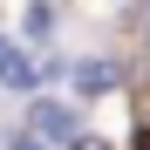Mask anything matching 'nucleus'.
<instances>
[{
    "instance_id": "39448f33",
    "label": "nucleus",
    "mask_w": 150,
    "mask_h": 150,
    "mask_svg": "<svg viewBox=\"0 0 150 150\" xmlns=\"http://www.w3.org/2000/svg\"><path fill=\"white\" fill-rule=\"evenodd\" d=\"M137 28H143V34H150V0H143V7H137Z\"/></svg>"
},
{
    "instance_id": "7ed1b4c3",
    "label": "nucleus",
    "mask_w": 150,
    "mask_h": 150,
    "mask_svg": "<svg viewBox=\"0 0 150 150\" xmlns=\"http://www.w3.org/2000/svg\"><path fill=\"white\" fill-rule=\"evenodd\" d=\"M28 34L48 41V34H55V14H48V7H28Z\"/></svg>"
},
{
    "instance_id": "f257e3e1",
    "label": "nucleus",
    "mask_w": 150,
    "mask_h": 150,
    "mask_svg": "<svg viewBox=\"0 0 150 150\" xmlns=\"http://www.w3.org/2000/svg\"><path fill=\"white\" fill-rule=\"evenodd\" d=\"M109 82H116V68H109V62H75V89H82V96H103Z\"/></svg>"
},
{
    "instance_id": "f03ea898",
    "label": "nucleus",
    "mask_w": 150,
    "mask_h": 150,
    "mask_svg": "<svg viewBox=\"0 0 150 150\" xmlns=\"http://www.w3.org/2000/svg\"><path fill=\"white\" fill-rule=\"evenodd\" d=\"M0 82H7V89H34V68L21 62L14 48H0Z\"/></svg>"
},
{
    "instance_id": "20e7f679",
    "label": "nucleus",
    "mask_w": 150,
    "mask_h": 150,
    "mask_svg": "<svg viewBox=\"0 0 150 150\" xmlns=\"http://www.w3.org/2000/svg\"><path fill=\"white\" fill-rule=\"evenodd\" d=\"M34 130H68V116H62L55 103H41V109H34Z\"/></svg>"
}]
</instances>
